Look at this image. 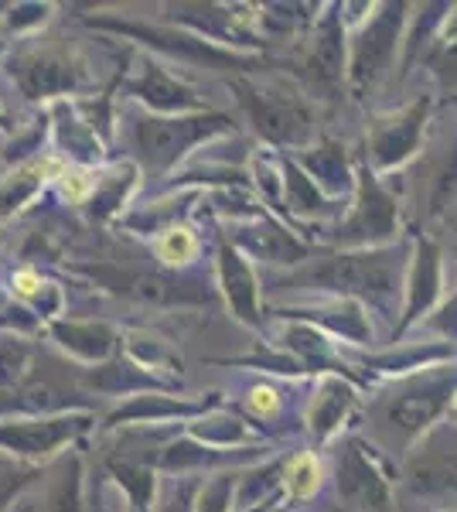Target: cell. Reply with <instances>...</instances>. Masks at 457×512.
Returning <instances> with one entry per match:
<instances>
[{
    "label": "cell",
    "instance_id": "obj_1",
    "mask_svg": "<svg viewBox=\"0 0 457 512\" xmlns=\"http://www.w3.org/2000/svg\"><path fill=\"white\" fill-rule=\"evenodd\" d=\"M410 256L413 246L406 243L382 246V250H338L324 260L290 270L284 280H277V287L314 297L359 301L362 308L376 311L382 321H393V315L403 311Z\"/></svg>",
    "mask_w": 457,
    "mask_h": 512
},
{
    "label": "cell",
    "instance_id": "obj_2",
    "mask_svg": "<svg viewBox=\"0 0 457 512\" xmlns=\"http://www.w3.org/2000/svg\"><path fill=\"white\" fill-rule=\"evenodd\" d=\"M457 403V362L403 376L369 403V444L403 461Z\"/></svg>",
    "mask_w": 457,
    "mask_h": 512
},
{
    "label": "cell",
    "instance_id": "obj_3",
    "mask_svg": "<svg viewBox=\"0 0 457 512\" xmlns=\"http://www.w3.org/2000/svg\"><path fill=\"white\" fill-rule=\"evenodd\" d=\"M229 89L253 134L277 151L301 154L314 140V106L301 89L253 76H232Z\"/></svg>",
    "mask_w": 457,
    "mask_h": 512
},
{
    "label": "cell",
    "instance_id": "obj_4",
    "mask_svg": "<svg viewBox=\"0 0 457 512\" xmlns=\"http://www.w3.org/2000/svg\"><path fill=\"white\" fill-rule=\"evenodd\" d=\"M236 130V123L226 113H188V117H154L137 113L127 123V140L134 147V161L151 178H168L195 147L212 144L215 137H226Z\"/></svg>",
    "mask_w": 457,
    "mask_h": 512
},
{
    "label": "cell",
    "instance_id": "obj_5",
    "mask_svg": "<svg viewBox=\"0 0 457 512\" xmlns=\"http://www.w3.org/2000/svg\"><path fill=\"white\" fill-rule=\"evenodd\" d=\"M89 28L110 31L134 45H144L151 52L164 55V59H178L185 65H198V69L232 72V76H249L256 69H267V59L260 52H236V48L215 45V41L195 35L178 24H147V21H123V18H86Z\"/></svg>",
    "mask_w": 457,
    "mask_h": 512
},
{
    "label": "cell",
    "instance_id": "obj_6",
    "mask_svg": "<svg viewBox=\"0 0 457 512\" xmlns=\"http://www.w3.org/2000/svg\"><path fill=\"white\" fill-rule=\"evenodd\" d=\"M406 11L410 4L403 0L376 4V14L355 31V41L348 45V96L355 103H369L403 59V35L410 24Z\"/></svg>",
    "mask_w": 457,
    "mask_h": 512
},
{
    "label": "cell",
    "instance_id": "obj_7",
    "mask_svg": "<svg viewBox=\"0 0 457 512\" xmlns=\"http://www.w3.org/2000/svg\"><path fill=\"white\" fill-rule=\"evenodd\" d=\"M324 239L338 250H382L400 239V202L382 175H376L365 161L355 168L352 205Z\"/></svg>",
    "mask_w": 457,
    "mask_h": 512
},
{
    "label": "cell",
    "instance_id": "obj_8",
    "mask_svg": "<svg viewBox=\"0 0 457 512\" xmlns=\"http://www.w3.org/2000/svg\"><path fill=\"white\" fill-rule=\"evenodd\" d=\"M335 492L345 512H396L389 461L359 434L338 444Z\"/></svg>",
    "mask_w": 457,
    "mask_h": 512
},
{
    "label": "cell",
    "instance_id": "obj_9",
    "mask_svg": "<svg viewBox=\"0 0 457 512\" xmlns=\"http://www.w3.org/2000/svg\"><path fill=\"white\" fill-rule=\"evenodd\" d=\"M93 427L96 414L89 410L52 417H7L0 420V451L24 465H48V461L62 458L65 448H72Z\"/></svg>",
    "mask_w": 457,
    "mask_h": 512
},
{
    "label": "cell",
    "instance_id": "obj_10",
    "mask_svg": "<svg viewBox=\"0 0 457 512\" xmlns=\"http://www.w3.org/2000/svg\"><path fill=\"white\" fill-rule=\"evenodd\" d=\"M7 72H11L18 93L31 103H62V99L79 96L93 86L86 65L62 48H21L11 55Z\"/></svg>",
    "mask_w": 457,
    "mask_h": 512
},
{
    "label": "cell",
    "instance_id": "obj_11",
    "mask_svg": "<svg viewBox=\"0 0 457 512\" xmlns=\"http://www.w3.org/2000/svg\"><path fill=\"white\" fill-rule=\"evenodd\" d=\"M304 86L324 103H338L348 93V24L342 4H324V14L307 31Z\"/></svg>",
    "mask_w": 457,
    "mask_h": 512
},
{
    "label": "cell",
    "instance_id": "obj_12",
    "mask_svg": "<svg viewBox=\"0 0 457 512\" xmlns=\"http://www.w3.org/2000/svg\"><path fill=\"white\" fill-rule=\"evenodd\" d=\"M430 110H434L430 96H417L413 103L400 106V110L389 113V117H379L369 127V134H365L362 161L382 178H386L389 171L406 168V164H410L423 151Z\"/></svg>",
    "mask_w": 457,
    "mask_h": 512
},
{
    "label": "cell",
    "instance_id": "obj_13",
    "mask_svg": "<svg viewBox=\"0 0 457 512\" xmlns=\"http://www.w3.org/2000/svg\"><path fill=\"white\" fill-rule=\"evenodd\" d=\"M82 274H89L96 280V287L130 301H144L157 304V308H174V304H209L212 291L205 284H191V280L178 274H147V270H127V267H113V263H82Z\"/></svg>",
    "mask_w": 457,
    "mask_h": 512
},
{
    "label": "cell",
    "instance_id": "obj_14",
    "mask_svg": "<svg viewBox=\"0 0 457 512\" xmlns=\"http://www.w3.org/2000/svg\"><path fill=\"white\" fill-rule=\"evenodd\" d=\"M400 478L406 492L420 499L457 495V420H440L423 441L403 458Z\"/></svg>",
    "mask_w": 457,
    "mask_h": 512
},
{
    "label": "cell",
    "instance_id": "obj_15",
    "mask_svg": "<svg viewBox=\"0 0 457 512\" xmlns=\"http://www.w3.org/2000/svg\"><path fill=\"white\" fill-rule=\"evenodd\" d=\"M444 297V253L434 236L420 233L413 239L410 270H406V291H403V311L393 325V345H400L423 318H430L440 308Z\"/></svg>",
    "mask_w": 457,
    "mask_h": 512
},
{
    "label": "cell",
    "instance_id": "obj_16",
    "mask_svg": "<svg viewBox=\"0 0 457 512\" xmlns=\"http://www.w3.org/2000/svg\"><path fill=\"white\" fill-rule=\"evenodd\" d=\"M215 280H219V294L232 311L239 325L260 332L263 328V294L260 277L253 270V260L229 243L226 233L215 236Z\"/></svg>",
    "mask_w": 457,
    "mask_h": 512
},
{
    "label": "cell",
    "instance_id": "obj_17",
    "mask_svg": "<svg viewBox=\"0 0 457 512\" xmlns=\"http://www.w3.org/2000/svg\"><path fill=\"white\" fill-rule=\"evenodd\" d=\"M222 407V396L209 393L202 400H188V396L174 393H140L123 400L120 407L106 414V431H127V427H171V424H191V420L212 414Z\"/></svg>",
    "mask_w": 457,
    "mask_h": 512
},
{
    "label": "cell",
    "instance_id": "obj_18",
    "mask_svg": "<svg viewBox=\"0 0 457 512\" xmlns=\"http://www.w3.org/2000/svg\"><path fill=\"white\" fill-rule=\"evenodd\" d=\"M226 239L236 250H243L249 260H263L273 267H304V260L311 256V243H304L290 226H284L277 216L260 212L253 219L229 222Z\"/></svg>",
    "mask_w": 457,
    "mask_h": 512
},
{
    "label": "cell",
    "instance_id": "obj_19",
    "mask_svg": "<svg viewBox=\"0 0 457 512\" xmlns=\"http://www.w3.org/2000/svg\"><path fill=\"white\" fill-rule=\"evenodd\" d=\"M123 89L154 117H188V113L209 110V103L185 79H178L168 65L157 59H140L137 76L123 82Z\"/></svg>",
    "mask_w": 457,
    "mask_h": 512
},
{
    "label": "cell",
    "instance_id": "obj_20",
    "mask_svg": "<svg viewBox=\"0 0 457 512\" xmlns=\"http://www.w3.org/2000/svg\"><path fill=\"white\" fill-rule=\"evenodd\" d=\"M280 342H284V352H290L307 369V376H318V379L348 376L352 383L365 386V379L342 359V349L335 345V338L328 332H321V328L307 325V321L284 318V325H280Z\"/></svg>",
    "mask_w": 457,
    "mask_h": 512
},
{
    "label": "cell",
    "instance_id": "obj_21",
    "mask_svg": "<svg viewBox=\"0 0 457 512\" xmlns=\"http://www.w3.org/2000/svg\"><path fill=\"white\" fill-rule=\"evenodd\" d=\"M359 393H362V386L352 383L348 376L318 379V386H314V393H311V407H307V417H304L307 434H311V441L318 444V448L331 444L342 434L352 410L359 407Z\"/></svg>",
    "mask_w": 457,
    "mask_h": 512
},
{
    "label": "cell",
    "instance_id": "obj_22",
    "mask_svg": "<svg viewBox=\"0 0 457 512\" xmlns=\"http://www.w3.org/2000/svg\"><path fill=\"white\" fill-rule=\"evenodd\" d=\"M273 315L280 321H307V325L321 328L331 338H342L348 345H372V325H369V311L359 301H345V297H324L314 301L307 308H273Z\"/></svg>",
    "mask_w": 457,
    "mask_h": 512
},
{
    "label": "cell",
    "instance_id": "obj_23",
    "mask_svg": "<svg viewBox=\"0 0 457 512\" xmlns=\"http://www.w3.org/2000/svg\"><path fill=\"white\" fill-rule=\"evenodd\" d=\"M76 383L86 393L120 396V400H130V396H140V393H178L174 383H164V379L151 376L123 352H116L103 366H82L76 373Z\"/></svg>",
    "mask_w": 457,
    "mask_h": 512
},
{
    "label": "cell",
    "instance_id": "obj_24",
    "mask_svg": "<svg viewBox=\"0 0 457 512\" xmlns=\"http://www.w3.org/2000/svg\"><path fill=\"white\" fill-rule=\"evenodd\" d=\"M48 338L62 349L69 359L82 366H103L110 362L123 345V335L110 321H79V318H58L48 325Z\"/></svg>",
    "mask_w": 457,
    "mask_h": 512
},
{
    "label": "cell",
    "instance_id": "obj_25",
    "mask_svg": "<svg viewBox=\"0 0 457 512\" xmlns=\"http://www.w3.org/2000/svg\"><path fill=\"white\" fill-rule=\"evenodd\" d=\"M447 362H457V349L447 342H400L386 352H372V355H362L359 366L372 376H393V379H403V376H413V373H423V369H434V366H447Z\"/></svg>",
    "mask_w": 457,
    "mask_h": 512
},
{
    "label": "cell",
    "instance_id": "obj_26",
    "mask_svg": "<svg viewBox=\"0 0 457 512\" xmlns=\"http://www.w3.org/2000/svg\"><path fill=\"white\" fill-rule=\"evenodd\" d=\"M290 158L301 164L304 175L328 198H335V202H342L345 195H355V168H359V164H352L348 147L338 144V140L324 137L318 144L307 147V151L290 154Z\"/></svg>",
    "mask_w": 457,
    "mask_h": 512
},
{
    "label": "cell",
    "instance_id": "obj_27",
    "mask_svg": "<svg viewBox=\"0 0 457 512\" xmlns=\"http://www.w3.org/2000/svg\"><path fill=\"white\" fill-rule=\"evenodd\" d=\"M48 117H52L55 147L69 154V161L76 164V168H93V164L103 161L106 144L93 134V130H89V123L79 117L76 103H69V99L52 103L48 106Z\"/></svg>",
    "mask_w": 457,
    "mask_h": 512
},
{
    "label": "cell",
    "instance_id": "obj_28",
    "mask_svg": "<svg viewBox=\"0 0 457 512\" xmlns=\"http://www.w3.org/2000/svg\"><path fill=\"white\" fill-rule=\"evenodd\" d=\"M188 437L195 441L209 444V448H222V451H239V448H260V444H270L267 434L253 424V420L239 417V414H229V410L215 407L212 414L191 420L185 427Z\"/></svg>",
    "mask_w": 457,
    "mask_h": 512
},
{
    "label": "cell",
    "instance_id": "obj_29",
    "mask_svg": "<svg viewBox=\"0 0 457 512\" xmlns=\"http://www.w3.org/2000/svg\"><path fill=\"white\" fill-rule=\"evenodd\" d=\"M280 171H284V212H290V216L328 222V219H335L338 212L348 209V205L324 195L321 188L304 175V168L290 158V154L280 158Z\"/></svg>",
    "mask_w": 457,
    "mask_h": 512
},
{
    "label": "cell",
    "instance_id": "obj_30",
    "mask_svg": "<svg viewBox=\"0 0 457 512\" xmlns=\"http://www.w3.org/2000/svg\"><path fill=\"white\" fill-rule=\"evenodd\" d=\"M140 164L130 158V161H116L110 171L96 175V188H93V198H89V212L93 219H113L123 212V205L130 202V195L137 192L140 185Z\"/></svg>",
    "mask_w": 457,
    "mask_h": 512
},
{
    "label": "cell",
    "instance_id": "obj_31",
    "mask_svg": "<svg viewBox=\"0 0 457 512\" xmlns=\"http://www.w3.org/2000/svg\"><path fill=\"white\" fill-rule=\"evenodd\" d=\"M451 11H454V4H420L417 14H410V24H406V35H403V59H400L403 76L417 62L427 59V52L437 45V38L444 35Z\"/></svg>",
    "mask_w": 457,
    "mask_h": 512
},
{
    "label": "cell",
    "instance_id": "obj_32",
    "mask_svg": "<svg viewBox=\"0 0 457 512\" xmlns=\"http://www.w3.org/2000/svg\"><path fill=\"white\" fill-rule=\"evenodd\" d=\"M120 352L130 355V359H134L140 369H147L151 376L164 379V383L181 386L178 376H174V369L181 373V355L174 352V345L164 342V338H157L151 332H127L123 335Z\"/></svg>",
    "mask_w": 457,
    "mask_h": 512
},
{
    "label": "cell",
    "instance_id": "obj_33",
    "mask_svg": "<svg viewBox=\"0 0 457 512\" xmlns=\"http://www.w3.org/2000/svg\"><path fill=\"white\" fill-rule=\"evenodd\" d=\"M106 475L127 495L130 509H157V495H161V472L151 465H140L130 458H106Z\"/></svg>",
    "mask_w": 457,
    "mask_h": 512
},
{
    "label": "cell",
    "instance_id": "obj_34",
    "mask_svg": "<svg viewBox=\"0 0 457 512\" xmlns=\"http://www.w3.org/2000/svg\"><path fill=\"white\" fill-rule=\"evenodd\" d=\"M62 164L52 161H28L21 168H14L11 175L0 181V216H14L24 205H31L45 188L48 175H58Z\"/></svg>",
    "mask_w": 457,
    "mask_h": 512
},
{
    "label": "cell",
    "instance_id": "obj_35",
    "mask_svg": "<svg viewBox=\"0 0 457 512\" xmlns=\"http://www.w3.org/2000/svg\"><path fill=\"white\" fill-rule=\"evenodd\" d=\"M324 465L318 451L301 448L294 454H284V502H307L321 492Z\"/></svg>",
    "mask_w": 457,
    "mask_h": 512
},
{
    "label": "cell",
    "instance_id": "obj_36",
    "mask_svg": "<svg viewBox=\"0 0 457 512\" xmlns=\"http://www.w3.org/2000/svg\"><path fill=\"white\" fill-rule=\"evenodd\" d=\"M154 253L168 270H185L198 260L202 243H198L195 229H191L188 222H178V226H171L154 236Z\"/></svg>",
    "mask_w": 457,
    "mask_h": 512
},
{
    "label": "cell",
    "instance_id": "obj_37",
    "mask_svg": "<svg viewBox=\"0 0 457 512\" xmlns=\"http://www.w3.org/2000/svg\"><path fill=\"white\" fill-rule=\"evenodd\" d=\"M48 512H89L86 502V475H82V458L62 461V475L52 485V499H48Z\"/></svg>",
    "mask_w": 457,
    "mask_h": 512
},
{
    "label": "cell",
    "instance_id": "obj_38",
    "mask_svg": "<svg viewBox=\"0 0 457 512\" xmlns=\"http://www.w3.org/2000/svg\"><path fill=\"white\" fill-rule=\"evenodd\" d=\"M31 359H35V349L28 345V338L0 335V390H18L28 383Z\"/></svg>",
    "mask_w": 457,
    "mask_h": 512
},
{
    "label": "cell",
    "instance_id": "obj_39",
    "mask_svg": "<svg viewBox=\"0 0 457 512\" xmlns=\"http://www.w3.org/2000/svg\"><path fill=\"white\" fill-rule=\"evenodd\" d=\"M219 366H246V369H263V373L284 376V379H304L307 369L284 349H267V345H256V352L243 355V359H215Z\"/></svg>",
    "mask_w": 457,
    "mask_h": 512
},
{
    "label": "cell",
    "instance_id": "obj_40",
    "mask_svg": "<svg viewBox=\"0 0 457 512\" xmlns=\"http://www.w3.org/2000/svg\"><path fill=\"white\" fill-rule=\"evenodd\" d=\"M243 472H215L202 478V489H198L195 512H236V492Z\"/></svg>",
    "mask_w": 457,
    "mask_h": 512
},
{
    "label": "cell",
    "instance_id": "obj_41",
    "mask_svg": "<svg viewBox=\"0 0 457 512\" xmlns=\"http://www.w3.org/2000/svg\"><path fill=\"white\" fill-rule=\"evenodd\" d=\"M55 14V4H41V0H21V4L7 7L4 14V31L7 35H28V31H38L41 24Z\"/></svg>",
    "mask_w": 457,
    "mask_h": 512
},
{
    "label": "cell",
    "instance_id": "obj_42",
    "mask_svg": "<svg viewBox=\"0 0 457 512\" xmlns=\"http://www.w3.org/2000/svg\"><path fill=\"white\" fill-rule=\"evenodd\" d=\"M287 400H284V390L273 383H256L249 386L246 393V410H249V420H256V427L263 424V420H277L284 414Z\"/></svg>",
    "mask_w": 457,
    "mask_h": 512
},
{
    "label": "cell",
    "instance_id": "obj_43",
    "mask_svg": "<svg viewBox=\"0 0 457 512\" xmlns=\"http://www.w3.org/2000/svg\"><path fill=\"white\" fill-rule=\"evenodd\" d=\"M427 69L444 89H457V38H437V45L427 52Z\"/></svg>",
    "mask_w": 457,
    "mask_h": 512
},
{
    "label": "cell",
    "instance_id": "obj_44",
    "mask_svg": "<svg viewBox=\"0 0 457 512\" xmlns=\"http://www.w3.org/2000/svg\"><path fill=\"white\" fill-rule=\"evenodd\" d=\"M198 489H202V478H171L168 485H161L157 512H195Z\"/></svg>",
    "mask_w": 457,
    "mask_h": 512
},
{
    "label": "cell",
    "instance_id": "obj_45",
    "mask_svg": "<svg viewBox=\"0 0 457 512\" xmlns=\"http://www.w3.org/2000/svg\"><path fill=\"white\" fill-rule=\"evenodd\" d=\"M417 328H420V335L427 332L434 342H447L457 349V291L447 297V301H440V308L430 318H423Z\"/></svg>",
    "mask_w": 457,
    "mask_h": 512
},
{
    "label": "cell",
    "instance_id": "obj_46",
    "mask_svg": "<svg viewBox=\"0 0 457 512\" xmlns=\"http://www.w3.org/2000/svg\"><path fill=\"white\" fill-rule=\"evenodd\" d=\"M14 301V294H11V287H0V311L7 308V304Z\"/></svg>",
    "mask_w": 457,
    "mask_h": 512
},
{
    "label": "cell",
    "instance_id": "obj_47",
    "mask_svg": "<svg viewBox=\"0 0 457 512\" xmlns=\"http://www.w3.org/2000/svg\"><path fill=\"white\" fill-rule=\"evenodd\" d=\"M444 219H447V226H451V229H454V233H457V209H451V212H447V216H444Z\"/></svg>",
    "mask_w": 457,
    "mask_h": 512
},
{
    "label": "cell",
    "instance_id": "obj_48",
    "mask_svg": "<svg viewBox=\"0 0 457 512\" xmlns=\"http://www.w3.org/2000/svg\"><path fill=\"white\" fill-rule=\"evenodd\" d=\"M127 512H157V509H130V506H127Z\"/></svg>",
    "mask_w": 457,
    "mask_h": 512
},
{
    "label": "cell",
    "instance_id": "obj_49",
    "mask_svg": "<svg viewBox=\"0 0 457 512\" xmlns=\"http://www.w3.org/2000/svg\"><path fill=\"white\" fill-rule=\"evenodd\" d=\"M454 414H457V403H454Z\"/></svg>",
    "mask_w": 457,
    "mask_h": 512
}]
</instances>
